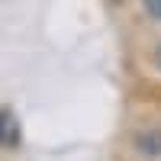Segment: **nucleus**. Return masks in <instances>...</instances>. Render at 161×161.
Masks as SVG:
<instances>
[{"mask_svg":"<svg viewBox=\"0 0 161 161\" xmlns=\"http://www.w3.org/2000/svg\"><path fill=\"white\" fill-rule=\"evenodd\" d=\"M155 61H158V68H161V45H158V52H155Z\"/></svg>","mask_w":161,"mask_h":161,"instance_id":"7ed1b4c3","label":"nucleus"},{"mask_svg":"<svg viewBox=\"0 0 161 161\" xmlns=\"http://www.w3.org/2000/svg\"><path fill=\"white\" fill-rule=\"evenodd\" d=\"M16 142H19V123H16V116H13V110L0 106V145H3V148H13Z\"/></svg>","mask_w":161,"mask_h":161,"instance_id":"f257e3e1","label":"nucleus"},{"mask_svg":"<svg viewBox=\"0 0 161 161\" xmlns=\"http://www.w3.org/2000/svg\"><path fill=\"white\" fill-rule=\"evenodd\" d=\"M145 10H148L152 16H161V0H148V3H145Z\"/></svg>","mask_w":161,"mask_h":161,"instance_id":"f03ea898","label":"nucleus"}]
</instances>
